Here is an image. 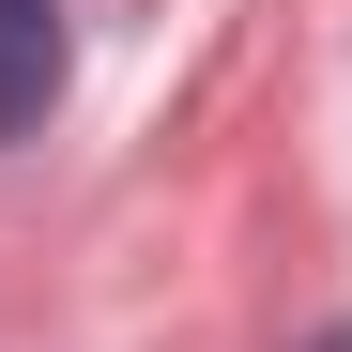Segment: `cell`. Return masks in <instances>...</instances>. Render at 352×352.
Instances as JSON below:
<instances>
[{
  "label": "cell",
  "mask_w": 352,
  "mask_h": 352,
  "mask_svg": "<svg viewBox=\"0 0 352 352\" xmlns=\"http://www.w3.org/2000/svg\"><path fill=\"white\" fill-rule=\"evenodd\" d=\"M307 352H352V322H337V337H307Z\"/></svg>",
  "instance_id": "cell-2"
},
{
  "label": "cell",
  "mask_w": 352,
  "mask_h": 352,
  "mask_svg": "<svg viewBox=\"0 0 352 352\" xmlns=\"http://www.w3.org/2000/svg\"><path fill=\"white\" fill-rule=\"evenodd\" d=\"M62 107V16L46 0H0V138H31Z\"/></svg>",
  "instance_id": "cell-1"
}]
</instances>
